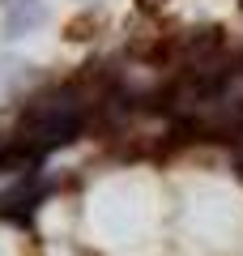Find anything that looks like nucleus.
<instances>
[{
  "label": "nucleus",
  "mask_w": 243,
  "mask_h": 256,
  "mask_svg": "<svg viewBox=\"0 0 243 256\" xmlns=\"http://www.w3.org/2000/svg\"><path fill=\"white\" fill-rule=\"evenodd\" d=\"M81 124H86V102H81L77 86H52V90H43L26 111H22V137H26L38 154L77 141Z\"/></svg>",
  "instance_id": "f257e3e1"
},
{
  "label": "nucleus",
  "mask_w": 243,
  "mask_h": 256,
  "mask_svg": "<svg viewBox=\"0 0 243 256\" xmlns=\"http://www.w3.org/2000/svg\"><path fill=\"white\" fill-rule=\"evenodd\" d=\"M43 22H47V0H9L0 30H4V38H22L30 30H38Z\"/></svg>",
  "instance_id": "f03ea898"
},
{
  "label": "nucleus",
  "mask_w": 243,
  "mask_h": 256,
  "mask_svg": "<svg viewBox=\"0 0 243 256\" xmlns=\"http://www.w3.org/2000/svg\"><path fill=\"white\" fill-rule=\"evenodd\" d=\"M0 4H9V0H0Z\"/></svg>",
  "instance_id": "7ed1b4c3"
},
{
  "label": "nucleus",
  "mask_w": 243,
  "mask_h": 256,
  "mask_svg": "<svg viewBox=\"0 0 243 256\" xmlns=\"http://www.w3.org/2000/svg\"><path fill=\"white\" fill-rule=\"evenodd\" d=\"M239 4H243V0H239Z\"/></svg>",
  "instance_id": "20e7f679"
}]
</instances>
